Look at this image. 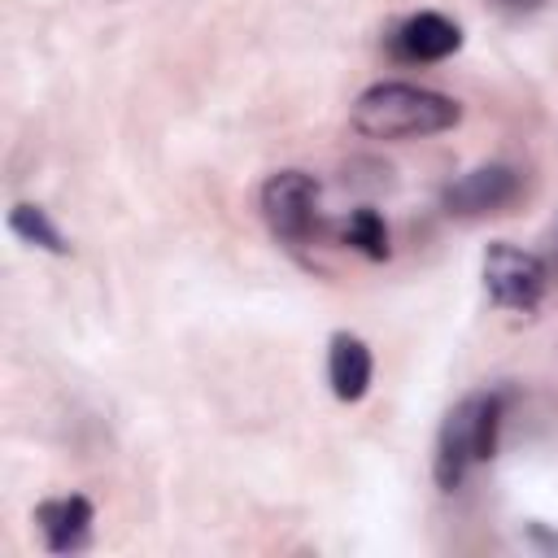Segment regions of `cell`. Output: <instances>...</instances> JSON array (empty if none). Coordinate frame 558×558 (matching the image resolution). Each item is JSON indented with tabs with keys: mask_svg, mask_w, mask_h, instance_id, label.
I'll return each instance as SVG.
<instances>
[{
	"mask_svg": "<svg viewBox=\"0 0 558 558\" xmlns=\"http://www.w3.org/2000/svg\"><path fill=\"white\" fill-rule=\"evenodd\" d=\"M462 105L414 83H375L353 100V131L371 140H418L458 126Z\"/></svg>",
	"mask_w": 558,
	"mask_h": 558,
	"instance_id": "6da1fadb",
	"label": "cell"
},
{
	"mask_svg": "<svg viewBox=\"0 0 558 558\" xmlns=\"http://www.w3.org/2000/svg\"><path fill=\"white\" fill-rule=\"evenodd\" d=\"M501 418H506V392L501 388H480L466 392L440 423L436 432V484L445 493H453L480 462H493L497 453V436H501Z\"/></svg>",
	"mask_w": 558,
	"mask_h": 558,
	"instance_id": "7a4b0ae2",
	"label": "cell"
},
{
	"mask_svg": "<svg viewBox=\"0 0 558 558\" xmlns=\"http://www.w3.org/2000/svg\"><path fill=\"white\" fill-rule=\"evenodd\" d=\"M262 218L288 248H305L318 235V179L305 170H275L262 183Z\"/></svg>",
	"mask_w": 558,
	"mask_h": 558,
	"instance_id": "3957f363",
	"label": "cell"
},
{
	"mask_svg": "<svg viewBox=\"0 0 558 558\" xmlns=\"http://www.w3.org/2000/svg\"><path fill=\"white\" fill-rule=\"evenodd\" d=\"M545 288H549V270L536 253H527L510 240H493L484 248V292L497 310L532 314L545 301Z\"/></svg>",
	"mask_w": 558,
	"mask_h": 558,
	"instance_id": "277c9868",
	"label": "cell"
},
{
	"mask_svg": "<svg viewBox=\"0 0 558 558\" xmlns=\"http://www.w3.org/2000/svg\"><path fill=\"white\" fill-rule=\"evenodd\" d=\"M519 192H523V174L506 161H488L445 183L440 209L449 218H488V214H506L519 201Z\"/></svg>",
	"mask_w": 558,
	"mask_h": 558,
	"instance_id": "5b68a950",
	"label": "cell"
},
{
	"mask_svg": "<svg viewBox=\"0 0 558 558\" xmlns=\"http://www.w3.org/2000/svg\"><path fill=\"white\" fill-rule=\"evenodd\" d=\"M458 48H462V26L445 13H436V9L410 13L388 35V52L405 65H436V61L453 57Z\"/></svg>",
	"mask_w": 558,
	"mask_h": 558,
	"instance_id": "8992f818",
	"label": "cell"
},
{
	"mask_svg": "<svg viewBox=\"0 0 558 558\" xmlns=\"http://www.w3.org/2000/svg\"><path fill=\"white\" fill-rule=\"evenodd\" d=\"M92 523H96V506L83 493H65V497H44L35 506V527L48 545V554H78L92 545Z\"/></svg>",
	"mask_w": 558,
	"mask_h": 558,
	"instance_id": "52a82bcc",
	"label": "cell"
},
{
	"mask_svg": "<svg viewBox=\"0 0 558 558\" xmlns=\"http://www.w3.org/2000/svg\"><path fill=\"white\" fill-rule=\"evenodd\" d=\"M371 375H375L371 344L353 331H336L327 340V384L336 401H362L371 392Z\"/></svg>",
	"mask_w": 558,
	"mask_h": 558,
	"instance_id": "ba28073f",
	"label": "cell"
},
{
	"mask_svg": "<svg viewBox=\"0 0 558 558\" xmlns=\"http://www.w3.org/2000/svg\"><path fill=\"white\" fill-rule=\"evenodd\" d=\"M9 231H13L22 244H31V248H44V253H57V257L70 253V240L61 235V227L48 218V209H39V205H31V201H22V205L9 209Z\"/></svg>",
	"mask_w": 558,
	"mask_h": 558,
	"instance_id": "9c48e42d",
	"label": "cell"
},
{
	"mask_svg": "<svg viewBox=\"0 0 558 558\" xmlns=\"http://www.w3.org/2000/svg\"><path fill=\"white\" fill-rule=\"evenodd\" d=\"M340 235H344V244H349V248H357V253H362V257H371V262H384V257L392 253L388 222H384V214H379V209H371V205L353 209V214L344 218Z\"/></svg>",
	"mask_w": 558,
	"mask_h": 558,
	"instance_id": "30bf717a",
	"label": "cell"
},
{
	"mask_svg": "<svg viewBox=\"0 0 558 558\" xmlns=\"http://www.w3.org/2000/svg\"><path fill=\"white\" fill-rule=\"evenodd\" d=\"M527 536H532V541H536L541 549H549V554H558V536H554V532H545L541 523H532V527H527Z\"/></svg>",
	"mask_w": 558,
	"mask_h": 558,
	"instance_id": "8fae6325",
	"label": "cell"
},
{
	"mask_svg": "<svg viewBox=\"0 0 558 558\" xmlns=\"http://www.w3.org/2000/svg\"><path fill=\"white\" fill-rule=\"evenodd\" d=\"M501 4H510V9H541L545 0H501Z\"/></svg>",
	"mask_w": 558,
	"mask_h": 558,
	"instance_id": "7c38bea8",
	"label": "cell"
}]
</instances>
